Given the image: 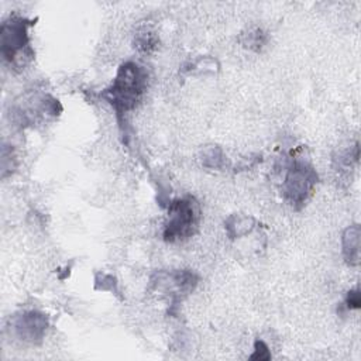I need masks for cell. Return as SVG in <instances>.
<instances>
[{"instance_id": "1", "label": "cell", "mask_w": 361, "mask_h": 361, "mask_svg": "<svg viewBox=\"0 0 361 361\" xmlns=\"http://www.w3.org/2000/svg\"><path fill=\"white\" fill-rule=\"evenodd\" d=\"M147 87V72L134 62H126L110 85L103 92L106 100L113 106L118 116L133 110L141 100Z\"/></svg>"}, {"instance_id": "2", "label": "cell", "mask_w": 361, "mask_h": 361, "mask_svg": "<svg viewBox=\"0 0 361 361\" xmlns=\"http://www.w3.org/2000/svg\"><path fill=\"white\" fill-rule=\"evenodd\" d=\"M32 21L24 17H10L0 27V49L3 58L14 68H23L31 58L32 51L28 47V28Z\"/></svg>"}, {"instance_id": "3", "label": "cell", "mask_w": 361, "mask_h": 361, "mask_svg": "<svg viewBox=\"0 0 361 361\" xmlns=\"http://www.w3.org/2000/svg\"><path fill=\"white\" fill-rule=\"evenodd\" d=\"M200 221V207L193 196L173 200L168 207V220L164 228V240L168 243L185 241L192 237Z\"/></svg>"}, {"instance_id": "4", "label": "cell", "mask_w": 361, "mask_h": 361, "mask_svg": "<svg viewBox=\"0 0 361 361\" xmlns=\"http://www.w3.org/2000/svg\"><path fill=\"white\" fill-rule=\"evenodd\" d=\"M316 182L317 175L312 165H309L305 161L296 159L288 168L282 185V193L290 204L299 207L307 200Z\"/></svg>"}, {"instance_id": "5", "label": "cell", "mask_w": 361, "mask_h": 361, "mask_svg": "<svg viewBox=\"0 0 361 361\" xmlns=\"http://www.w3.org/2000/svg\"><path fill=\"white\" fill-rule=\"evenodd\" d=\"M47 327V316L35 310L23 312L13 320V331L17 336V338H20L24 343L41 341L45 336Z\"/></svg>"}, {"instance_id": "6", "label": "cell", "mask_w": 361, "mask_h": 361, "mask_svg": "<svg viewBox=\"0 0 361 361\" xmlns=\"http://www.w3.org/2000/svg\"><path fill=\"white\" fill-rule=\"evenodd\" d=\"M360 243H361V230L358 224L348 226L341 237L343 257L350 267H357L360 264Z\"/></svg>"}, {"instance_id": "7", "label": "cell", "mask_w": 361, "mask_h": 361, "mask_svg": "<svg viewBox=\"0 0 361 361\" xmlns=\"http://www.w3.org/2000/svg\"><path fill=\"white\" fill-rule=\"evenodd\" d=\"M254 228V219L248 216L233 214L226 221V230L231 238L248 234Z\"/></svg>"}, {"instance_id": "8", "label": "cell", "mask_w": 361, "mask_h": 361, "mask_svg": "<svg viewBox=\"0 0 361 361\" xmlns=\"http://www.w3.org/2000/svg\"><path fill=\"white\" fill-rule=\"evenodd\" d=\"M224 162V155L220 148L210 147L203 154V164L209 168H220Z\"/></svg>"}, {"instance_id": "9", "label": "cell", "mask_w": 361, "mask_h": 361, "mask_svg": "<svg viewBox=\"0 0 361 361\" xmlns=\"http://www.w3.org/2000/svg\"><path fill=\"white\" fill-rule=\"evenodd\" d=\"M347 307L348 309H358L360 305H361V299H360V290L355 289V290H350L348 295H347Z\"/></svg>"}]
</instances>
